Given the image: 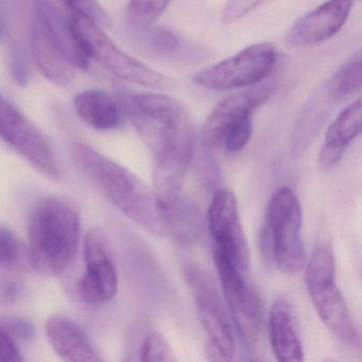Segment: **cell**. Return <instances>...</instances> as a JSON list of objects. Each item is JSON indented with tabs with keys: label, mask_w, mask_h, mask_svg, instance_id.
I'll return each mask as SVG.
<instances>
[{
	"label": "cell",
	"mask_w": 362,
	"mask_h": 362,
	"mask_svg": "<svg viewBox=\"0 0 362 362\" xmlns=\"http://www.w3.org/2000/svg\"><path fill=\"white\" fill-rule=\"evenodd\" d=\"M71 154L76 166L103 198L139 228L156 237L173 230L171 211L153 187L86 144H74Z\"/></svg>",
	"instance_id": "6da1fadb"
},
{
	"label": "cell",
	"mask_w": 362,
	"mask_h": 362,
	"mask_svg": "<svg viewBox=\"0 0 362 362\" xmlns=\"http://www.w3.org/2000/svg\"><path fill=\"white\" fill-rule=\"evenodd\" d=\"M81 217L77 203L64 194H52L37 203L29 222L30 264L52 277L64 272L79 249Z\"/></svg>",
	"instance_id": "7a4b0ae2"
},
{
	"label": "cell",
	"mask_w": 362,
	"mask_h": 362,
	"mask_svg": "<svg viewBox=\"0 0 362 362\" xmlns=\"http://www.w3.org/2000/svg\"><path fill=\"white\" fill-rule=\"evenodd\" d=\"M118 98L141 139L153 152L194 154L189 114L177 99L154 93L120 90Z\"/></svg>",
	"instance_id": "3957f363"
},
{
	"label": "cell",
	"mask_w": 362,
	"mask_h": 362,
	"mask_svg": "<svg viewBox=\"0 0 362 362\" xmlns=\"http://www.w3.org/2000/svg\"><path fill=\"white\" fill-rule=\"evenodd\" d=\"M302 228L300 200L291 188L284 186L269 200L260 245L264 256L286 274L300 272L306 264Z\"/></svg>",
	"instance_id": "277c9868"
},
{
	"label": "cell",
	"mask_w": 362,
	"mask_h": 362,
	"mask_svg": "<svg viewBox=\"0 0 362 362\" xmlns=\"http://www.w3.org/2000/svg\"><path fill=\"white\" fill-rule=\"evenodd\" d=\"M305 283L313 306L326 327L351 346H360V336L346 302L336 284V262L332 247L320 245L307 264Z\"/></svg>",
	"instance_id": "5b68a950"
},
{
	"label": "cell",
	"mask_w": 362,
	"mask_h": 362,
	"mask_svg": "<svg viewBox=\"0 0 362 362\" xmlns=\"http://www.w3.org/2000/svg\"><path fill=\"white\" fill-rule=\"evenodd\" d=\"M71 20L88 57L112 75L153 90H175L177 83L173 79L122 52L98 24L75 14Z\"/></svg>",
	"instance_id": "8992f818"
},
{
	"label": "cell",
	"mask_w": 362,
	"mask_h": 362,
	"mask_svg": "<svg viewBox=\"0 0 362 362\" xmlns=\"http://www.w3.org/2000/svg\"><path fill=\"white\" fill-rule=\"evenodd\" d=\"M275 62L276 52L272 44L258 43L199 71L194 82L211 92L255 86L270 75Z\"/></svg>",
	"instance_id": "52a82bcc"
},
{
	"label": "cell",
	"mask_w": 362,
	"mask_h": 362,
	"mask_svg": "<svg viewBox=\"0 0 362 362\" xmlns=\"http://www.w3.org/2000/svg\"><path fill=\"white\" fill-rule=\"evenodd\" d=\"M214 262L219 273L228 315L237 332L247 346H255L259 339L262 315L257 296L247 281V272L217 250H214Z\"/></svg>",
	"instance_id": "ba28073f"
},
{
	"label": "cell",
	"mask_w": 362,
	"mask_h": 362,
	"mask_svg": "<svg viewBox=\"0 0 362 362\" xmlns=\"http://www.w3.org/2000/svg\"><path fill=\"white\" fill-rule=\"evenodd\" d=\"M183 275L211 347L223 359H230L235 354L234 332L216 284L204 270L194 264H184Z\"/></svg>",
	"instance_id": "9c48e42d"
},
{
	"label": "cell",
	"mask_w": 362,
	"mask_h": 362,
	"mask_svg": "<svg viewBox=\"0 0 362 362\" xmlns=\"http://www.w3.org/2000/svg\"><path fill=\"white\" fill-rule=\"evenodd\" d=\"M0 137L47 179H60L58 160L43 133L3 95H0Z\"/></svg>",
	"instance_id": "30bf717a"
},
{
	"label": "cell",
	"mask_w": 362,
	"mask_h": 362,
	"mask_svg": "<svg viewBox=\"0 0 362 362\" xmlns=\"http://www.w3.org/2000/svg\"><path fill=\"white\" fill-rule=\"evenodd\" d=\"M86 272L78 284L80 298L90 306L110 302L117 293L118 276L107 235L90 228L84 239Z\"/></svg>",
	"instance_id": "8fae6325"
},
{
	"label": "cell",
	"mask_w": 362,
	"mask_h": 362,
	"mask_svg": "<svg viewBox=\"0 0 362 362\" xmlns=\"http://www.w3.org/2000/svg\"><path fill=\"white\" fill-rule=\"evenodd\" d=\"M214 250L221 252L247 272L250 252L241 226L236 197L228 188L216 190L207 211Z\"/></svg>",
	"instance_id": "7c38bea8"
},
{
	"label": "cell",
	"mask_w": 362,
	"mask_h": 362,
	"mask_svg": "<svg viewBox=\"0 0 362 362\" xmlns=\"http://www.w3.org/2000/svg\"><path fill=\"white\" fill-rule=\"evenodd\" d=\"M353 5L354 0H326L292 25L286 33V44L302 49L328 41L346 24Z\"/></svg>",
	"instance_id": "4fadbf2b"
},
{
	"label": "cell",
	"mask_w": 362,
	"mask_h": 362,
	"mask_svg": "<svg viewBox=\"0 0 362 362\" xmlns=\"http://www.w3.org/2000/svg\"><path fill=\"white\" fill-rule=\"evenodd\" d=\"M343 101L332 77L310 95L292 132L291 154L293 158L304 156L334 107Z\"/></svg>",
	"instance_id": "5bb4252c"
},
{
	"label": "cell",
	"mask_w": 362,
	"mask_h": 362,
	"mask_svg": "<svg viewBox=\"0 0 362 362\" xmlns=\"http://www.w3.org/2000/svg\"><path fill=\"white\" fill-rule=\"evenodd\" d=\"M35 18L41 23L71 66L82 71L88 69L90 58L74 27L71 18H67L50 0H37Z\"/></svg>",
	"instance_id": "9a60e30c"
},
{
	"label": "cell",
	"mask_w": 362,
	"mask_h": 362,
	"mask_svg": "<svg viewBox=\"0 0 362 362\" xmlns=\"http://www.w3.org/2000/svg\"><path fill=\"white\" fill-rule=\"evenodd\" d=\"M45 332L52 349L61 359L74 362L103 361L92 339L73 320L54 315L46 322Z\"/></svg>",
	"instance_id": "2e32d148"
},
{
	"label": "cell",
	"mask_w": 362,
	"mask_h": 362,
	"mask_svg": "<svg viewBox=\"0 0 362 362\" xmlns=\"http://www.w3.org/2000/svg\"><path fill=\"white\" fill-rule=\"evenodd\" d=\"M274 93V86H255L220 101L205 120L202 130L203 146L207 150L219 147L220 133L226 120L233 114L243 111L255 112L267 103Z\"/></svg>",
	"instance_id": "e0dca14e"
},
{
	"label": "cell",
	"mask_w": 362,
	"mask_h": 362,
	"mask_svg": "<svg viewBox=\"0 0 362 362\" xmlns=\"http://www.w3.org/2000/svg\"><path fill=\"white\" fill-rule=\"evenodd\" d=\"M137 47L154 58L177 62H200L209 58V50L182 39L170 29L151 26L133 35Z\"/></svg>",
	"instance_id": "ac0fdd59"
},
{
	"label": "cell",
	"mask_w": 362,
	"mask_h": 362,
	"mask_svg": "<svg viewBox=\"0 0 362 362\" xmlns=\"http://www.w3.org/2000/svg\"><path fill=\"white\" fill-rule=\"evenodd\" d=\"M361 128L362 101L359 98L344 107L328 127L317 158L322 170H330L340 162L345 150L359 136Z\"/></svg>",
	"instance_id": "d6986e66"
},
{
	"label": "cell",
	"mask_w": 362,
	"mask_h": 362,
	"mask_svg": "<svg viewBox=\"0 0 362 362\" xmlns=\"http://www.w3.org/2000/svg\"><path fill=\"white\" fill-rule=\"evenodd\" d=\"M269 336L273 354L279 361H303L304 351L294 324L291 305L283 296L275 298L271 306Z\"/></svg>",
	"instance_id": "ffe728a7"
},
{
	"label": "cell",
	"mask_w": 362,
	"mask_h": 362,
	"mask_svg": "<svg viewBox=\"0 0 362 362\" xmlns=\"http://www.w3.org/2000/svg\"><path fill=\"white\" fill-rule=\"evenodd\" d=\"M74 105L78 116L96 130H114L124 124L122 103L105 90H84L75 97Z\"/></svg>",
	"instance_id": "44dd1931"
},
{
	"label": "cell",
	"mask_w": 362,
	"mask_h": 362,
	"mask_svg": "<svg viewBox=\"0 0 362 362\" xmlns=\"http://www.w3.org/2000/svg\"><path fill=\"white\" fill-rule=\"evenodd\" d=\"M33 58L41 73L52 83L64 88L71 84L73 69L63 52L46 33L41 23L35 18L31 35Z\"/></svg>",
	"instance_id": "7402d4cb"
},
{
	"label": "cell",
	"mask_w": 362,
	"mask_h": 362,
	"mask_svg": "<svg viewBox=\"0 0 362 362\" xmlns=\"http://www.w3.org/2000/svg\"><path fill=\"white\" fill-rule=\"evenodd\" d=\"M29 266L28 245L11 228L0 226V270L25 272Z\"/></svg>",
	"instance_id": "603a6c76"
},
{
	"label": "cell",
	"mask_w": 362,
	"mask_h": 362,
	"mask_svg": "<svg viewBox=\"0 0 362 362\" xmlns=\"http://www.w3.org/2000/svg\"><path fill=\"white\" fill-rule=\"evenodd\" d=\"M254 112L243 111L230 116L222 127L219 147L230 153L241 151L249 143L253 133Z\"/></svg>",
	"instance_id": "cb8c5ba5"
},
{
	"label": "cell",
	"mask_w": 362,
	"mask_h": 362,
	"mask_svg": "<svg viewBox=\"0 0 362 362\" xmlns=\"http://www.w3.org/2000/svg\"><path fill=\"white\" fill-rule=\"evenodd\" d=\"M171 0H130L127 7V24L132 35L156 25Z\"/></svg>",
	"instance_id": "d4e9b609"
},
{
	"label": "cell",
	"mask_w": 362,
	"mask_h": 362,
	"mask_svg": "<svg viewBox=\"0 0 362 362\" xmlns=\"http://www.w3.org/2000/svg\"><path fill=\"white\" fill-rule=\"evenodd\" d=\"M361 52L358 50L332 76L344 100L351 98L361 90Z\"/></svg>",
	"instance_id": "484cf974"
},
{
	"label": "cell",
	"mask_w": 362,
	"mask_h": 362,
	"mask_svg": "<svg viewBox=\"0 0 362 362\" xmlns=\"http://www.w3.org/2000/svg\"><path fill=\"white\" fill-rule=\"evenodd\" d=\"M139 359L141 361L175 362V351L164 334L152 332L144 339L139 347Z\"/></svg>",
	"instance_id": "4316f807"
},
{
	"label": "cell",
	"mask_w": 362,
	"mask_h": 362,
	"mask_svg": "<svg viewBox=\"0 0 362 362\" xmlns=\"http://www.w3.org/2000/svg\"><path fill=\"white\" fill-rule=\"evenodd\" d=\"M75 16H83L99 26L111 27L112 20L97 0H62Z\"/></svg>",
	"instance_id": "83f0119b"
},
{
	"label": "cell",
	"mask_w": 362,
	"mask_h": 362,
	"mask_svg": "<svg viewBox=\"0 0 362 362\" xmlns=\"http://www.w3.org/2000/svg\"><path fill=\"white\" fill-rule=\"evenodd\" d=\"M7 63L14 81L20 86H28L30 71L24 50L18 44L12 43L8 48Z\"/></svg>",
	"instance_id": "f1b7e54d"
},
{
	"label": "cell",
	"mask_w": 362,
	"mask_h": 362,
	"mask_svg": "<svg viewBox=\"0 0 362 362\" xmlns=\"http://www.w3.org/2000/svg\"><path fill=\"white\" fill-rule=\"evenodd\" d=\"M266 0H226L222 10V22L226 25L234 24L253 12Z\"/></svg>",
	"instance_id": "f546056e"
},
{
	"label": "cell",
	"mask_w": 362,
	"mask_h": 362,
	"mask_svg": "<svg viewBox=\"0 0 362 362\" xmlns=\"http://www.w3.org/2000/svg\"><path fill=\"white\" fill-rule=\"evenodd\" d=\"M0 328L11 334L18 340H30L35 336V327L30 322L18 317L0 319Z\"/></svg>",
	"instance_id": "4dcf8cb0"
},
{
	"label": "cell",
	"mask_w": 362,
	"mask_h": 362,
	"mask_svg": "<svg viewBox=\"0 0 362 362\" xmlns=\"http://www.w3.org/2000/svg\"><path fill=\"white\" fill-rule=\"evenodd\" d=\"M24 361L16 339L9 332L0 328V362Z\"/></svg>",
	"instance_id": "1f68e13d"
},
{
	"label": "cell",
	"mask_w": 362,
	"mask_h": 362,
	"mask_svg": "<svg viewBox=\"0 0 362 362\" xmlns=\"http://www.w3.org/2000/svg\"><path fill=\"white\" fill-rule=\"evenodd\" d=\"M9 37V21L7 7L4 0H0V43H5Z\"/></svg>",
	"instance_id": "d6a6232c"
}]
</instances>
